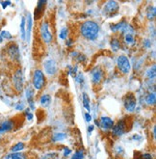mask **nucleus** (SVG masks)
Listing matches in <instances>:
<instances>
[{"instance_id":"nucleus-1","label":"nucleus","mask_w":156,"mask_h":159,"mask_svg":"<svg viewBox=\"0 0 156 159\" xmlns=\"http://www.w3.org/2000/svg\"><path fill=\"white\" fill-rule=\"evenodd\" d=\"M80 33L84 39L94 41L99 34V25L95 21L87 20L81 24Z\"/></svg>"},{"instance_id":"nucleus-2","label":"nucleus","mask_w":156,"mask_h":159,"mask_svg":"<svg viewBox=\"0 0 156 159\" xmlns=\"http://www.w3.org/2000/svg\"><path fill=\"white\" fill-rule=\"evenodd\" d=\"M40 36L41 39L44 42L45 44H51L53 41V34L50 30V25L49 22L47 20H44L41 23L40 26Z\"/></svg>"},{"instance_id":"nucleus-3","label":"nucleus","mask_w":156,"mask_h":159,"mask_svg":"<svg viewBox=\"0 0 156 159\" xmlns=\"http://www.w3.org/2000/svg\"><path fill=\"white\" fill-rule=\"evenodd\" d=\"M45 85V76L43 70L39 69L35 70L33 73V87L36 90H41Z\"/></svg>"},{"instance_id":"nucleus-4","label":"nucleus","mask_w":156,"mask_h":159,"mask_svg":"<svg viewBox=\"0 0 156 159\" xmlns=\"http://www.w3.org/2000/svg\"><path fill=\"white\" fill-rule=\"evenodd\" d=\"M117 66L119 71L124 73V74H128L131 71V63L127 56L125 55H119L117 59Z\"/></svg>"},{"instance_id":"nucleus-5","label":"nucleus","mask_w":156,"mask_h":159,"mask_svg":"<svg viewBox=\"0 0 156 159\" xmlns=\"http://www.w3.org/2000/svg\"><path fill=\"white\" fill-rule=\"evenodd\" d=\"M13 85L16 92H21L23 90V85H24V80H23V73L21 69H17L13 74Z\"/></svg>"},{"instance_id":"nucleus-6","label":"nucleus","mask_w":156,"mask_h":159,"mask_svg":"<svg viewBox=\"0 0 156 159\" xmlns=\"http://www.w3.org/2000/svg\"><path fill=\"white\" fill-rule=\"evenodd\" d=\"M123 105L127 112H133L137 105V99L134 94L129 93L123 97Z\"/></svg>"},{"instance_id":"nucleus-7","label":"nucleus","mask_w":156,"mask_h":159,"mask_svg":"<svg viewBox=\"0 0 156 159\" xmlns=\"http://www.w3.org/2000/svg\"><path fill=\"white\" fill-rule=\"evenodd\" d=\"M119 9V6L117 1H108L104 5L102 13L106 16H113L118 13Z\"/></svg>"},{"instance_id":"nucleus-8","label":"nucleus","mask_w":156,"mask_h":159,"mask_svg":"<svg viewBox=\"0 0 156 159\" xmlns=\"http://www.w3.org/2000/svg\"><path fill=\"white\" fill-rule=\"evenodd\" d=\"M125 131H126V123H125V121L123 120L119 121L118 123L116 125H114V126L112 127V133L113 135L116 137L122 136Z\"/></svg>"},{"instance_id":"nucleus-9","label":"nucleus","mask_w":156,"mask_h":159,"mask_svg":"<svg viewBox=\"0 0 156 159\" xmlns=\"http://www.w3.org/2000/svg\"><path fill=\"white\" fill-rule=\"evenodd\" d=\"M44 71L48 75H54L58 70L57 64H56L55 61L52 60V59H48V60L44 61Z\"/></svg>"},{"instance_id":"nucleus-10","label":"nucleus","mask_w":156,"mask_h":159,"mask_svg":"<svg viewBox=\"0 0 156 159\" xmlns=\"http://www.w3.org/2000/svg\"><path fill=\"white\" fill-rule=\"evenodd\" d=\"M114 125L115 124H114L113 120L110 119L109 117H104V116H102V117H100V119L98 121V126L104 131L111 130Z\"/></svg>"},{"instance_id":"nucleus-11","label":"nucleus","mask_w":156,"mask_h":159,"mask_svg":"<svg viewBox=\"0 0 156 159\" xmlns=\"http://www.w3.org/2000/svg\"><path fill=\"white\" fill-rule=\"evenodd\" d=\"M7 54L13 61H20V49H19V46L16 44L9 45L7 48Z\"/></svg>"},{"instance_id":"nucleus-12","label":"nucleus","mask_w":156,"mask_h":159,"mask_svg":"<svg viewBox=\"0 0 156 159\" xmlns=\"http://www.w3.org/2000/svg\"><path fill=\"white\" fill-rule=\"evenodd\" d=\"M103 70L100 68H95L92 72V82L94 85H98L103 79Z\"/></svg>"},{"instance_id":"nucleus-13","label":"nucleus","mask_w":156,"mask_h":159,"mask_svg":"<svg viewBox=\"0 0 156 159\" xmlns=\"http://www.w3.org/2000/svg\"><path fill=\"white\" fill-rule=\"evenodd\" d=\"M14 128V121L12 120L4 121L0 123V134L9 132Z\"/></svg>"},{"instance_id":"nucleus-14","label":"nucleus","mask_w":156,"mask_h":159,"mask_svg":"<svg viewBox=\"0 0 156 159\" xmlns=\"http://www.w3.org/2000/svg\"><path fill=\"white\" fill-rule=\"evenodd\" d=\"M45 4H46V1H39V2H38V6L36 7L35 13H34L35 20H39V18L41 16V15L44 14Z\"/></svg>"},{"instance_id":"nucleus-15","label":"nucleus","mask_w":156,"mask_h":159,"mask_svg":"<svg viewBox=\"0 0 156 159\" xmlns=\"http://www.w3.org/2000/svg\"><path fill=\"white\" fill-rule=\"evenodd\" d=\"M5 159H28V157L25 154H22V152H15V154H7Z\"/></svg>"},{"instance_id":"nucleus-16","label":"nucleus","mask_w":156,"mask_h":159,"mask_svg":"<svg viewBox=\"0 0 156 159\" xmlns=\"http://www.w3.org/2000/svg\"><path fill=\"white\" fill-rule=\"evenodd\" d=\"M155 101H156V96H155V93H148L146 96H145V102L147 105L151 106V105H155Z\"/></svg>"},{"instance_id":"nucleus-17","label":"nucleus","mask_w":156,"mask_h":159,"mask_svg":"<svg viewBox=\"0 0 156 159\" xmlns=\"http://www.w3.org/2000/svg\"><path fill=\"white\" fill-rule=\"evenodd\" d=\"M50 101H51V96L49 95H44L41 96V99H40V103L41 105L43 107H47L50 104Z\"/></svg>"},{"instance_id":"nucleus-18","label":"nucleus","mask_w":156,"mask_h":159,"mask_svg":"<svg viewBox=\"0 0 156 159\" xmlns=\"http://www.w3.org/2000/svg\"><path fill=\"white\" fill-rule=\"evenodd\" d=\"M110 45H111V47H112V50L113 51H115V52H117L119 48H121V42H119V39H117V38H113L112 40H111V42H110Z\"/></svg>"},{"instance_id":"nucleus-19","label":"nucleus","mask_w":156,"mask_h":159,"mask_svg":"<svg viewBox=\"0 0 156 159\" xmlns=\"http://www.w3.org/2000/svg\"><path fill=\"white\" fill-rule=\"evenodd\" d=\"M156 15V9L154 6H148L147 9V17L149 20H153Z\"/></svg>"},{"instance_id":"nucleus-20","label":"nucleus","mask_w":156,"mask_h":159,"mask_svg":"<svg viewBox=\"0 0 156 159\" xmlns=\"http://www.w3.org/2000/svg\"><path fill=\"white\" fill-rule=\"evenodd\" d=\"M32 18L30 14H28L27 16V30H26V36H27V39H30V35H31V31H32Z\"/></svg>"},{"instance_id":"nucleus-21","label":"nucleus","mask_w":156,"mask_h":159,"mask_svg":"<svg viewBox=\"0 0 156 159\" xmlns=\"http://www.w3.org/2000/svg\"><path fill=\"white\" fill-rule=\"evenodd\" d=\"M25 18L21 17V22H20V33H21V39L25 40L26 38V30H25Z\"/></svg>"},{"instance_id":"nucleus-22","label":"nucleus","mask_w":156,"mask_h":159,"mask_svg":"<svg viewBox=\"0 0 156 159\" xmlns=\"http://www.w3.org/2000/svg\"><path fill=\"white\" fill-rule=\"evenodd\" d=\"M83 105L88 111H91V107H90V99H89V96L86 93L83 94Z\"/></svg>"},{"instance_id":"nucleus-23","label":"nucleus","mask_w":156,"mask_h":159,"mask_svg":"<svg viewBox=\"0 0 156 159\" xmlns=\"http://www.w3.org/2000/svg\"><path fill=\"white\" fill-rule=\"evenodd\" d=\"M155 75H156V70H155V66H153L152 68L147 70V71L146 73V76L148 79H154L155 78Z\"/></svg>"},{"instance_id":"nucleus-24","label":"nucleus","mask_w":156,"mask_h":159,"mask_svg":"<svg viewBox=\"0 0 156 159\" xmlns=\"http://www.w3.org/2000/svg\"><path fill=\"white\" fill-rule=\"evenodd\" d=\"M26 99L28 100V102L30 101H34L33 100V96H34V90L31 88V87H28L26 89Z\"/></svg>"},{"instance_id":"nucleus-25","label":"nucleus","mask_w":156,"mask_h":159,"mask_svg":"<svg viewBox=\"0 0 156 159\" xmlns=\"http://www.w3.org/2000/svg\"><path fill=\"white\" fill-rule=\"evenodd\" d=\"M23 149H24V144L23 143H17L16 144L13 148H12V151H14V152H20V150H22Z\"/></svg>"},{"instance_id":"nucleus-26","label":"nucleus","mask_w":156,"mask_h":159,"mask_svg":"<svg viewBox=\"0 0 156 159\" xmlns=\"http://www.w3.org/2000/svg\"><path fill=\"white\" fill-rule=\"evenodd\" d=\"M66 138V134L65 133H56V134H54L53 137H52V140L53 141H62V140H64Z\"/></svg>"},{"instance_id":"nucleus-27","label":"nucleus","mask_w":156,"mask_h":159,"mask_svg":"<svg viewBox=\"0 0 156 159\" xmlns=\"http://www.w3.org/2000/svg\"><path fill=\"white\" fill-rule=\"evenodd\" d=\"M59 37L61 40H66L68 39V28H62L61 31H60Z\"/></svg>"},{"instance_id":"nucleus-28","label":"nucleus","mask_w":156,"mask_h":159,"mask_svg":"<svg viewBox=\"0 0 156 159\" xmlns=\"http://www.w3.org/2000/svg\"><path fill=\"white\" fill-rule=\"evenodd\" d=\"M84 158V151L83 150H77L73 156L71 157V159H83Z\"/></svg>"},{"instance_id":"nucleus-29","label":"nucleus","mask_w":156,"mask_h":159,"mask_svg":"<svg viewBox=\"0 0 156 159\" xmlns=\"http://www.w3.org/2000/svg\"><path fill=\"white\" fill-rule=\"evenodd\" d=\"M0 36H1L2 39H7V40H11L13 37H12L11 33L6 31V30H3V31H1V33H0Z\"/></svg>"},{"instance_id":"nucleus-30","label":"nucleus","mask_w":156,"mask_h":159,"mask_svg":"<svg viewBox=\"0 0 156 159\" xmlns=\"http://www.w3.org/2000/svg\"><path fill=\"white\" fill-rule=\"evenodd\" d=\"M144 46H145L146 48H149L151 46V41L149 40V39H145L144 40Z\"/></svg>"},{"instance_id":"nucleus-31","label":"nucleus","mask_w":156,"mask_h":159,"mask_svg":"<svg viewBox=\"0 0 156 159\" xmlns=\"http://www.w3.org/2000/svg\"><path fill=\"white\" fill-rule=\"evenodd\" d=\"M136 159H152V156L149 154H143L140 155L139 158H136Z\"/></svg>"},{"instance_id":"nucleus-32","label":"nucleus","mask_w":156,"mask_h":159,"mask_svg":"<svg viewBox=\"0 0 156 159\" xmlns=\"http://www.w3.org/2000/svg\"><path fill=\"white\" fill-rule=\"evenodd\" d=\"M0 3H1V5H2V8H3V9L7 8V6L11 5V1H1Z\"/></svg>"},{"instance_id":"nucleus-33","label":"nucleus","mask_w":156,"mask_h":159,"mask_svg":"<svg viewBox=\"0 0 156 159\" xmlns=\"http://www.w3.org/2000/svg\"><path fill=\"white\" fill-rule=\"evenodd\" d=\"M85 119H86V121H88V123H90V121H92V116L90 115V113L85 114Z\"/></svg>"},{"instance_id":"nucleus-34","label":"nucleus","mask_w":156,"mask_h":159,"mask_svg":"<svg viewBox=\"0 0 156 159\" xmlns=\"http://www.w3.org/2000/svg\"><path fill=\"white\" fill-rule=\"evenodd\" d=\"M70 152H71V150H70L69 148H65V149H64V155H65V156L69 155Z\"/></svg>"},{"instance_id":"nucleus-35","label":"nucleus","mask_w":156,"mask_h":159,"mask_svg":"<svg viewBox=\"0 0 156 159\" xmlns=\"http://www.w3.org/2000/svg\"><path fill=\"white\" fill-rule=\"evenodd\" d=\"M16 109L17 110H22L23 109V103H19V104L16 105Z\"/></svg>"},{"instance_id":"nucleus-36","label":"nucleus","mask_w":156,"mask_h":159,"mask_svg":"<svg viewBox=\"0 0 156 159\" xmlns=\"http://www.w3.org/2000/svg\"><path fill=\"white\" fill-rule=\"evenodd\" d=\"M71 44H73V41L69 40V39H67V42H66V45L68 46H71Z\"/></svg>"},{"instance_id":"nucleus-37","label":"nucleus","mask_w":156,"mask_h":159,"mask_svg":"<svg viewBox=\"0 0 156 159\" xmlns=\"http://www.w3.org/2000/svg\"><path fill=\"white\" fill-rule=\"evenodd\" d=\"M26 117H27V119H28L29 121H31V120L33 119V115H32L31 113H27V114H26Z\"/></svg>"},{"instance_id":"nucleus-38","label":"nucleus","mask_w":156,"mask_h":159,"mask_svg":"<svg viewBox=\"0 0 156 159\" xmlns=\"http://www.w3.org/2000/svg\"><path fill=\"white\" fill-rule=\"evenodd\" d=\"M93 130H94V126H93V125H90V126L88 127V131H89V133L91 134V133L93 132Z\"/></svg>"},{"instance_id":"nucleus-39","label":"nucleus","mask_w":156,"mask_h":159,"mask_svg":"<svg viewBox=\"0 0 156 159\" xmlns=\"http://www.w3.org/2000/svg\"><path fill=\"white\" fill-rule=\"evenodd\" d=\"M2 41H3V39L1 38V36H0V44H1V42H2Z\"/></svg>"}]
</instances>
